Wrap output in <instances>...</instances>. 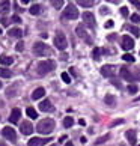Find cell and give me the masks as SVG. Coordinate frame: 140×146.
<instances>
[{
  "label": "cell",
  "mask_w": 140,
  "mask_h": 146,
  "mask_svg": "<svg viewBox=\"0 0 140 146\" xmlns=\"http://www.w3.org/2000/svg\"><path fill=\"white\" fill-rule=\"evenodd\" d=\"M2 134L8 140H12V142H14V140H17V133H15V129H12L11 127H5L2 129Z\"/></svg>",
  "instance_id": "52a82bcc"
},
{
  "label": "cell",
  "mask_w": 140,
  "mask_h": 146,
  "mask_svg": "<svg viewBox=\"0 0 140 146\" xmlns=\"http://www.w3.org/2000/svg\"><path fill=\"white\" fill-rule=\"evenodd\" d=\"M21 3H23V5H27V3H29V0H21Z\"/></svg>",
  "instance_id": "7bdbcfd3"
},
{
  "label": "cell",
  "mask_w": 140,
  "mask_h": 146,
  "mask_svg": "<svg viewBox=\"0 0 140 146\" xmlns=\"http://www.w3.org/2000/svg\"><path fill=\"white\" fill-rule=\"evenodd\" d=\"M80 6H83V8H90V6H94L95 5V0H75Z\"/></svg>",
  "instance_id": "ffe728a7"
},
{
  "label": "cell",
  "mask_w": 140,
  "mask_h": 146,
  "mask_svg": "<svg viewBox=\"0 0 140 146\" xmlns=\"http://www.w3.org/2000/svg\"><path fill=\"white\" fill-rule=\"evenodd\" d=\"M74 125V119L72 117H65V119H63V127H65V128H69V127H72Z\"/></svg>",
  "instance_id": "4316f807"
},
{
  "label": "cell",
  "mask_w": 140,
  "mask_h": 146,
  "mask_svg": "<svg viewBox=\"0 0 140 146\" xmlns=\"http://www.w3.org/2000/svg\"><path fill=\"white\" fill-rule=\"evenodd\" d=\"M131 20L134 21V23H140V15H139V14H134V15H131Z\"/></svg>",
  "instance_id": "e575fe53"
},
{
  "label": "cell",
  "mask_w": 140,
  "mask_h": 146,
  "mask_svg": "<svg viewBox=\"0 0 140 146\" xmlns=\"http://www.w3.org/2000/svg\"><path fill=\"white\" fill-rule=\"evenodd\" d=\"M104 101H105L107 106H115V104H116V98H115L113 95H110V94L104 96Z\"/></svg>",
  "instance_id": "44dd1931"
},
{
  "label": "cell",
  "mask_w": 140,
  "mask_h": 146,
  "mask_svg": "<svg viewBox=\"0 0 140 146\" xmlns=\"http://www.w3.org/2000/svg\"><path fill=\"white\" fill-rule=\"evenodd\" d=\"M65 146H74V145H72V142H68V143H66Z\"/></svg>",
  "instance_id": "f6af8a7d"
},
{
  "label": "cell",
  "mask_w": 140,
  "mask_h": 146,
  "mask_svg": "<svg viewBox=\"0 0 140 146\" xmlns=\"http://www.w3.org/2000/svg\"><path fill=\"white\" fill-rule=\"evenodd\" d=\"M51 146H56V145H51Z\"/></svg>",
  "instance_id": "816d5d0a"
},
{
  "label": "cell",
  "mask_w": 140,
  "mask_h": 146,
  "mask_svg": "<svg viewBox=\"0 0 140 146\" xmlns=\"http://www.w3.org/2000/svg\"><path fill=\"white\" fill-rule=\"evenodd\" d=\"M105 27H107V29L113 27V21H111V20H109V21H107V23H105Z\"/></svg>",
  "instance_id": "ab89813d"
},
{
  "label": "cell",
  "mask_w": 140,
  "mask_h": 146,
  "mask_svg": "<svg viewBox=\"0 0 140 146\" xmlns=\"http://www.w3.org/2000/svg\"><path fill=\"white\" fill-rule=\"evenodd\" d=\"M51 139H38V137H33V139H30L29 142H27V146H39V145H45L48 143Z\"/></svg>",
  "instance_id": "5bb4252c"
},
{
  "label": "cell",
  "mask_w": 140,
  "mask_h": 146,
  "mask_svg": "<svg viewBox=\"0 0 140 146\" xmlns=\"http://www.w3.org/2000/svg\"><path fill=\"white\" fill-rule=\"evenodd\" d=\"M121 45H122V48H123L125 51L133 50V48H134V41H133V38H130V36H122Z\"/></svg>",
  "instance_id": "8992f818"
},
{
  "label": "cell",
  "mask_w": 140,
  "mask_h": 146,
  "mask_svg": "<svg viewBox=\"0 0 140 146\" xmlns=\"http://www.w3.org/2000/svg\"><path fill=\"white\" fill-rule=\"evenodd\" d=\"M2 23H3V26H8V23H9V21H8L6 18H3V20H2Z\"/></svg>",
  "instance_id": "b9f144b4"
},
{
  "label": "cell",
  "mask_w": 140,
  "mask_h": 146,
  "mask_svg": "<svg viewBox=\"0 0 140 146\" xmlns=\"http://www.w3.org/2000/svg\"><path fill=\"white\" fill-rule=\"evenodd\" d=\"M100 12H101V14H109V8H105V6H104V8H101V9H100Z\"/></svg>",
  "instance_id": "f35d334b"
},
{
  "label": "cell",
  "mask_w": 140,
  "mask_h": 146,
  "mask_svg": "<svg viewBox=\"0 0 140 146\" xmlns=\"http://www.w3.org/2000/svg\"><path fill=\"white\" fill-rule=\"evenodd\" d=\"M30 14L32 15H39L41 14V5H33V6H30Z\"/></svg>",
  "instance_id": "cb8c5ba5"
},
{
  "label": "cell",
  "mask_w": 140,
  "mask_h": 146,
  "mask_svg": "<svg viewBox=\"0 0 140 146\" xmlns=\"http://www.w3.org/2000/svg\"><path fill=\"white\" fill-rule=\"evenodd\" d=\"M0 146H6V145H5V143H0Z\"/></svg>",
  "instance_id": "7dc6e473"
},
{
  "label": "cell",
  "mask_w": 140,
  "mask_h": 146,
  "mask_svg": "<svg viewBox=\"0 0 140 146\" xmlns=\"http://www.w3.org/2000/svg\"><path fill=\"white\" fill-rule=\"evenodd\" d=\"M0 88H2V83H0Z\"/></svg>",
  "instance_id": "681fc988"
},
{
  "label": "cell",
  "mask_w": 140,
  "mask_h": 146,
  "mask_svg": "<svg viewBox=\"0 0 140 146\" xmlns=\"http://www.w3.org/2000/svg\"><path fill=\"white\" fill-rule=\"evenodd\" d=\"M121 14L123 15V17H127V15H128V8H125V6L121 8Z\"/></svg>",
  "instance_id": "8d00e7d4"
},
{
  "label": "cell",
  "mask_w": 140,
  "mask_h": 146,
  "mask_svg": "<svg viewBox=\"0 0 140 146\" xmlns=\"http://www.w3.org/2000/svg\"><path fill=\"white\" fill-rule=\"evenodd\" d=\"M8 35H9L11 38H21V36H23V30L18 29V27H15V29H11V30L8 32Z\"/></svg>",
  "instance_id": "d6986e66"
},
{
  "label": "cell",
  "mask_w": 140,
  "mask_h": 146,
  "mask_svg": "<svg viewBox=\"0 0 140 146\" xmlns=\"http://www.w3.org/2000/svg\"><path fill=\"white\" fill-rule=\"evenodd\" d=\"M26 113H27V116L32 117V119H36L38 117V113H36V110L33 109V107H29V109L26 110Z\"/></svg>",
  "instance_id": "d4e9b609"
},
{
  "label": "cell",
  "mask_w": 140,
  "mask_h": 146,
  "mask_svg": "<svg viewBox=\"0 0 140 146\" xmlns=\"http://www.w3.org/2000/svg\"><path fill=\"white\" fill-rule=\"evenodd\" d=\"M100 56H101V48H95V50H94V59H95V60H98Z\"/></svg>",
  "instance_id": "4dcf8cb0"
},
{
  "label": "cell",
  "mask_w": 140,
  "mask_h": 146,
  "mask_svg": "<svg viewBox=\"0 0 140 146\" xmlns=\"http://www.w3.org/2000/svg\"><path fill=\"white\" fill-rule=\"evenodd\" d=\"M121 146H125V145H121Z\"/></svg>",
  "instance_id": "f907efd6"
},
{
  "label": "cell",
  "mask_w": 140,
  "mask_h": 146,
  "mask_svg": "<svg viewBox=\"0 0 140 146\" xmlns=\"http://www.w3.org/2000/svg\"><path fill=\"white\" fill-rule=\"evenodd\" d=\"M75 32H77V35H78L80 38H82L83 41H86V42H88V44H92V39H90V38H89L88 32L84 30V27H83V26H78V27L75 29Z\"/></svg>",
  "instance_id": "8fae6325"
},
{
  "label": "cell",
  "mask_w": 140,
  "mask_h": 146,
  "mask_svg": "<svg viewBox=\"0 0 140 146\" xmlns=\"http://www.w3.org/2000/svg\"><path fill=\"white\" fill-rule=\"evenodd\" d=\"M12 21H14V23H21V18L17 17V15H14V17H12Z\"/></svg>",
  "instance_id": "74e56055"
},
{
  "label": "cell",
  "mask_w": 140,
  "mask_h": 146,
  "mask_svg": "<svg viewBox=\"0 0 140 146\" xmlns=\"http://www.w3.org/2000/svg\"><path fill=\"white\" fill-rule=\"evenodd\" d=\"M119 123H122V119H119V121H115V122H111V127H115V125H119Z\"/></svg>",
  "instance_id": "60d3db41"
},
{
  "label": "cell",
  "mask_w": 140,
  "mask_h": 146,
  "mask_svg": "<svg viewBox=\"0 0 140 146\" xmlns=\"http://www.w3.org/2000/svg\"><path fill=\"white\" fill-rule=\"evenodd\" d=\"M51 3H53V6H54L56 9H60L62 5H63V0H51Z\"/></svg>",
  "instance_id": "f1b7e54d"
},
{
  "label": "cell",
  "mask_w": 140,
  "mask_h": 146,
  "mask_svg": "<svg viewBox=\"0 0 140 146\" xmlns=\"http://www.w3.org/2000/svg\"><path fill=\"white\" fill-rule=\"evenodd\" d=\"M20 129H21V133H23L24 136H29V134L33 133V125H32L29 121H24V122L20 125Z\"/></svg>",
  "instance_id": "30bf717a"
},
{
  "label": "cell",
  "mask_w": 140,
  "mask_h": 146,
  "mask_svg": "<svg viewBox=\"0 0 140 146\" xmlns=\"http://www.w3.org/2000/svg\"><path fill=\"white\" fill-rule=\"evenodd\" d=\"M39 110H41V111H53V110H54V107H53V104H51L50 100H44V101L39 104Z\"/></svg>",
  "instance_id": "9a60e30c"
},
{
  "label": "cell",
  "mask_w": 140,
  "mask_h": 146,
  "mask_svg": "<svg viewBox=\"0 0 140 146\" xmlns=\"http://www.w3.org/2000/svg\"><path fill=\"white\" fill-rule=\"evenodd\" d=\"M121 75H122L123 80H127V82H134V75H133V72L127 66H122L121 68Z\"/></svg>",
  "instance_id": "7c38bea8"
},
{
  "label": "cell",
  "mask_w": 140,
  "mask_h": 146,
  "mask_svg": "<svg viewBox=\"0 0 140 146\" xmlns=\"http://www.w3.org/2000/svg\"><path fill=\"white\" fill-rule=\"evenodd\" d=\"M101 75L107 77V78L113 77V75H115V66H113V65H104V66L101 68Z\"/></svg>",
  "instance_id": "ba28073f"
},
{
  "label": "cell",
  "mask_w": 140,
  "mask_h": 146,
  "mask_svg": "<svg viewBox=\"0 0 140 146\" xmlns=\"http://www.w3.org/2000/svg\"><path fill=\"white\" fill-rule=\"evenodd\" d=\"M125 27H127V30H130L134 36H139V35H140V30H139V27H136V26L128 24V26H125Z\"/></svg>",
  "instance_id": "7402d4cb"
},
{
  "label": "cell",
  "mask_w": 140,
  "mask_h": 146,
  "mask_svg": "<svg viewBox=\"0 0 140 146\" xmlns=\"http://www.w3.org/2000/svg\"><path fill=\"white\" fill-rule=\"evenodd\" d=\"M109 139H110V136H109V134H105V136H103V137H98V139H96V142H95V145H101V143L107 142Z\"/></svg>",
  "instance_id": "83f0119b"
},
{
  "label": "cell",
  "mask_w": 140,
  "mask_h": 146,
  "mask_svg": "<svg viewBox=\"0 0 140 146\" xmlns=\"http://www.w3.org/2000/svg\"><path fill=\"white\" fill-rule=\"evenodd\" d=\"M44 95H45L44 88H38V89L33 90V94H32V100H39V98H42Z\"/></svg>",
  "instance_id": "ac0fdd59"
},
{
  "label": "cell",
  "mask_w": 140,
  "mask_h": 146,
  "mask_svg": "<svg viewBox=\"0 0 140 146\" xmlns=\"http://www.w3.org/2000/svg\"><path fill=\"white\" fill-rule=\"evenodd\" d=\"M122 59H123L125 62H134V57H133L131 54H123V56H122Z\"/></svg>",
  "instance_id": "d6a6232c"
},
{
  "label": "cell",
  "mask_w": 140,
  "mask_h": 146,
  "mask_svg": "<svg viewBox=\"0 0 140 146\" xmlns=\"http://www.w3.org/2000/svg\"><path fill=\"white\" fill-rule=\"evenodd\" d=\"M11 75H12V72L9 71V69H5V68H0V77L3 78H9Z\"/></svg>",
  "instance_id": "484cf974"
},
{
  "label": "cell",
  "mask_w": 140,
  "mask_h": 146,
  "mask_svg": "<svg viewBox=\"0 0 140 146\" xmlns=\"http://www.w3.org/2000/svg\"><path fill=\"white\" fill-rule=\"evenodd\" d=\"M12 62H14L12 57H9V56H0V63H2V65H11Z\"/></svg>",
  "instance_id": "603a6c76"
},
{
  "label": "cell",
  "mask_w": 140,
  "mask_h": 146,
  "mask_svg": "<svg viewBox=\"0 0 140 146\" xmlns=\"http://www.w3.org/2000/svg\"><path fill=\"white\" fill-rule=\"evenodd\" d=\"M54 68H56L54 60H42V62L38 63V74H39V75H45L48 72H51Z\"/></svg>",
  "instance_id": "7a4b0ae2"
},
{
  "label": "cell",
  "mask_w": 140,
  "mask_h": 146,
  "mask_svg": "<svg viewBox=\"0 0 140 146\" xmlns=\"http://www.w3.org/2000/svg\"><path fill=\"white\" fill-rule=\"evenodd\" d=\"M130 2H131V3H133L137 9H140V0H130Z\"/></svg>",
  "instance_id": "d590c367"
},
{
  "label": "cell",
  "mask_w": 140,
  "mask_h": 146,
  "mask_svg": "<svg viewBox=\"0 0 140 146\" xmlns=\"http://www.w3.org/2000/svg\"><path fill=\"white\" fill-rule=\"evenodd\" d=\"M134 101H140V96H137V98H136V100H134Z\"/></svg>",
  "instance_id": "bcb514c9"
},
{
  "label": "cell",
  "mask_w": 140,
  "mask_h": 146,
  "mask_svg": "<svg viewBox=\"0 0 140 146\" xmlns=\"http://www.w3.org/2000/svg\"><path fill=\"white\" fill-rule=\"evenodd\" d=\"M9 11H11V2H9V0H3V2H0V14L6 15Z\"/></svg>",
  "instance_id": "2e32d148"
},
{
  "label": "cell",
  "mask_w": 140,
  "mask_h": 146,
  "mask_svg": "<svg viewBox=\"0 0 140 146\" xmlns=\"http://www.w3.org/2000/svg\"><path fill=\"white\" fill-rule=\"evenodd\" d=\"M136 71H137V77H140V68H137Z\"/></svg>",
  "instance_id": "ee69618b"
},
{
  "label": "cell",
  "mask_w": 140,
  "mask_h": 146,
  "mask_svg": "<svg viewBox=\"0 0 140 146\" xmlns=\"http://www.w3.org/2000/svg\"><path fill=\"white\" fill-rule=\"evenodd\" d=\"M53 129H54V121L53 119H42L36 125V131L41 134H50Z\"/></svg>",
  "instance_id": "6da1fadb"
},
{
  "label": "cell",
  "mask_w": 140,
  "mask_h": 146,
  "mask_svg": "<svg viewBox=\"0 0 140 146\" xmlns=\"http://www.w3.org/2000/svg\"><path fill=\"white\" fill-rule=\"evenodd\" d=\"M20 117H21V110L20 109H12V111H11V115H9V122L17 123L20 121Z\"/></svg>",
  "instance_id": "4fadbf2b"
},
{
  "label": "cell",
  "mask_w": 140,
  "mask_h": 146,
  "mask_svg": "<svg viewBox=\"0 0 140 146\" xmlns=\"http://www.w3.org/2000/svg\"><path fill=\"white\" fill-rule=\"evenodd\" d=\"M62 80H63L65 83H71V77H69L66 72H62Z\"/></svg>",
  "instance_id": "1f68e13d"
},
{
  "label": "cell",
  "mask_w": 140,
  "mask_h": 146,
  "mask_svg": "<svg viewBox=\"0 0 140 146\" xmlns=\"http://www.w3.org/2000/svg\"><path fill=\"white\" fill-rule=\"evenodd\" d=\"M54 45L56 48H59V50H65L68 42H66V36L62 33V32H57L56 36H54Z\"/></svg>",
  "instance_id": "5b68a950"
},
{
  "label": "cell",
  "mask_w": 140,
  "mask_h": 146,
  "mask_svg": "<svg viewBox=\"0 0 140 146\" xmlns=\"http://www.w3.org/2000/svg\"><path fill=\"white\" fill-rule=\"evenodd\" d=\"M83 21H84V24L89 26V27L95 29V17H94L92 12H84L83 14Z\"/></svg>",
  "instance_id": "9c48e42d"
},
{
  "label": "cell",
  "mask_w": 140,
  "mask_h": 146,
  "mask_svg": "<svg viewBox=\"0 0 140 146\" xmlns=\"http://www.w3.org/2000/svg\"><path fill=\"white\" fill-rule=\"evenodd\" d=\"M0 33H2V29H0Z\"/></svg>",
  "instance_id": "c3c4849f"
},
{
  "label": "cell",
  "mask_w": 140,
  "mask_h": 146,
  "mask_svg": "<svg viewBox=\"0 0 140 146\" xmlns=\"http://www.w3.org/2000/svg\"><path fill=\"white\" fill-rule=\"evenodd\" d=\"M136 129H128V131L125 133V136H127V139H128V142H130L133 146L136 145Z\"/></svg>",
  "instance_id": "e0dca14e"
},
{
  "label": "cell",
  "mask_w": 140,
  "mask_h": 146,
  "mask_svg": "<svg viewBox=\"0 0 140 146\" xmlns=\"http://www.w3.org/2000/svg\"><path fill=\"white\" fill-rule=\"evenodd\" d=\"M137 90H139V88L136 84H130V86H128V92H130V94H136Z\"/></svg>",
  "instance_id": "f546056e"
},
{
  "label": "cell",
  "mask_w": 140,
  "mask_h": 146,
  "mask_svg": "<svg viewBox=\"0 0 140 146\" xmlns=\"http://www.w3.org/2000/svg\"><path fill=\"white\" fill-rule=\"evenodd\" d=\"M15 48H17V51H23V50H24V42H21V41H20Z\"/></svg>",
  "instance_id": "836d02e7"
},
{
  "label": "cell",
  "mask_w": 140,
  "mask_h": 146,
  "mask_svg": "<svg viewBox=\"0 0 140 146\" xmlns=\"http://www.w3.org/2000/svg\"><path fill=\"white\" fill-rule=\"evenodd\" d=\"M62 17L66 18V20H75V18H78V9L75 8L74 5H68V6L63 9Z\"/></svg>",
  "instance_id": "277c9868"
},
{
  "label": "cell",
  "mask_w": 140,
  "mask_h": 146,
  "mask_svg": "<svg viewBox=\"0 0 140 146\" xmlns=\"http://www.w3.org/2000/svg\"><path fill=\"white\" fill-rule=\"evenodd\" d=\"M33 53H35L36 56L44 57V56H50L51 54V50H50V47H48V45L44 44V42H35Z\"/></svg>",
  "instance_id": "3957f363"
}]
</instances>
